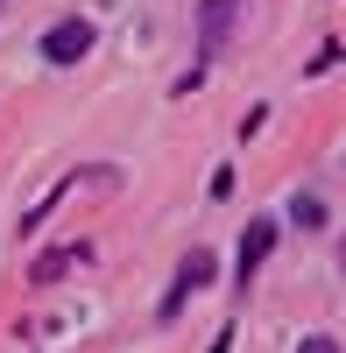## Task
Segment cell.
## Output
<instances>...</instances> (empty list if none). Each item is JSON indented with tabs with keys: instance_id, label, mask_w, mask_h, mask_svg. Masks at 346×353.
I'll return each instance as SVG.
<instances>
[{
	"instance_id": "obj_5",
	"label": "cell",
	"mask_w": 346,
	"mask_h": 353,
	"mask_svg": "<svg viewBox=\"0 0 346 353\" xmlns=\"http://www.w3.org/2000/svg\"><path fill=\"white\" fill-rule=\"evenodd\" d=\"M297 353H339V339H325V332H318V339H304Z\"/></svg>"
},
{
	"instance_id": "obj_1",
	"label": "cell",
	"mask_w": 346,
	"mask_h": 353,
	"mask_svg": "<svg viewBox=\"0 0 346 353\" xmlns=\"http://www.w3.org/2000/svg\"><path fill=\"white\" fill-rule=\"evenodd\" d=\"M212 269H219V261H212L205 248H191V254L177 261V283H170V297H163V318H177L191 290H205V283H212Z\"/></svg>"
},
{
	"instance_id": "obj_2",
	"label": "cell",
	"mask_w": 346,
	"mask_h": 353,
	"mask_svg": "<svg viewBox=\"0 0 346 353\" xmlns=\"http://www.w3.org/2000/svg\"><path fill=\"white\" fill-rule=\"evenodd\" d=\"M85 50H92V21H57L50 36H43V57H50V64H78Z\"/></svg>"
},
{
	"instance_id": "obj_4",
	"label": "cell",
	"mask_w": 346,
	"mask_h": 353,
	"mask_svg": "<svg viewBox=\"0 0 346 353\" xmlns=\"http://www.w3.org/2000/svg\"><path fill=\"white\" fill-rule=\"evenodd\" d=\"M226 21H234V0H205V50L226 36Z\"/></svg>"
},
{
	"instance_id": "obj_3",
	"label": "cell",
	"mask_w": 346,
	"mask_h": 353,
	"mask_svg": "<svg viewBox=\"0 0 346 353\" xmlns=\"http://www.w3.org/2000/svg\"><path fill=\"white\" fill-rule=\"evenodd\" d=\"M269 248H276V219H254L247 233H241V261H234V276H241V290L254 283V269L269 261Z\"/></svg>"
}]
</instances>
